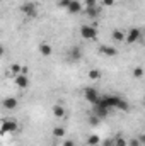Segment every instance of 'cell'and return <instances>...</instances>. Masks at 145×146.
<instances>
[{
    "instance_id": "1",
    "label": "cell",
    "mask_w": 145,
    "mask_h": 146,
    "mask_svg": "<svg viewBox=\"0 0 145 146\" xmlns=\"http://www.w3.org/2000/svg\"><path fill=\"white\" fill-rule=\"evenodd\" d=\"M99 106H103V107H106L109 110H123V112H126L130 109L128 102L119 99V97H116V95H104V97H101Z\"/></svg>"
},
{
    "instance_id": "2",
    "label": "cell",
    "mask_w": 145,
    "mask_h": 146,
    "mask_svg": "<svg viewBox=\"0 0 145 146\" xmlns=\"http://www.w3.org/2000/svg\"><path fill=\"white\" fill-rule=\"evenodd\" d=\"M80 36H82V39H87V41L96 39L97 37V24H84L80 27Z\"/></svg>"
},
{
    "instance_id": "3",
    "label": "cell",
    "mask_w": 145,
    "mask_h": 146,
    "mask_svg": "<svg viewBox=\"0 0 145 146\" xmlns=\"http://www.w3.org/2000/svg\"><path fill=\"white\" fill-rule=\"evenodd\" d=\"M84 97H85V100H87L89 104H92V106L99 104V100H101V95L97 94V90H96L94 87H85V88H84Z\"/></svg>"
},
{
    "instance_id": "4",
    "label": "cell",
    "mask_w": 145,
    "mask_h": 146,
    "mask_svg": "<svg viewBox=\"0 0 145 146\" xmlns=\"http://www.w3.org/2000/svg\"><path fill=\"white\" fill-rule=\"evenodd\" d=\"M21 12H22L28 19H34V17L38 15L36 3H33V2H26V3H22V5H21Z\"/></svg>"
},
{
    "instance_id": "5",
    "label": "cell",
    "mask_w": 145,
    "mask_h": 146,
    "mask_svg": "<svg viewBox=\"0 0 145 146\" xmlns=\"http://www.w3.org/2000/svg\"><path fill=\"white\" fill-rule=\"evenodd\" d=\"M17 129V121L15 119H3L2 121V134L14 133Z\"/></svg>"
},
{
    "instance_id": "6",
    "label": "cell",
    "mask_w": 145,
    "mask_h": 146,
    "mask_svg": "<svg viewBox=\"0 0 145 146\" xmlns=\"http://www.w3.org/2000/svg\"><path fill=\"white\" fill-rule=\"evenodd\" d=\"M99 53H101V54H104V56H109V58H113V56H116V54H118V49H116L114 46L101 44V46H99Z\"/></svg>"
},
{
    "instance_id": "7",
    "label": "cell",
    "mask_w": 145,
    "mask_h": 146,
    "mask_svg": "<svg viewBox=\"0 0 145 146\" xmlns=\"http://www.w3.org/2000/svg\"><path fill=\"white\" fill-rule=\"evenodd\" d=\"M14 83L19 88H28L29 87V78H28V75H17V76H14Z\"/></svg>"
},
{
    "instance_id": "8",
    "label": "cell",
    "mask_w": 145,
    "mask_h": 146,
    "mask_svg": "<svg viewBox=\"0 0 145 146\" xmlns=\"http://www.w3.org/2000/svg\"><path fill=\"white\" fill-rule=\"evenodd\" d=\"M138 37H140V29L133 27V29H130V31L126 33V41H125V42L133 44V42H137V41H138Z\"/></svg>"
},
{
    "instance_id": "9",
    "label": "cell",
    "mask_w": 145,
    "mask_h": 146,
    "mask_svg": "<svg viewBox=\"0 0 145 146\" xmlns=\"http://www.w3.org/2000/svg\"><path fill=\"white\" fill-rule=\"evenodd\" d=\"M67 10H68V14H79V12H82V3L79 0H72Z\"/></svg>"
},
{
    "instance_id": "10",
    "label": "cell",
    "mask_w": 145,
    "mask_h": 146,
    "mask_svg": "<svg viewBox=\"0 0 145 146\" xmlns=\"http://www.w3.org/2000/svg\"><path fill=\"white\" fill-rule=\"evenodd\" d=\"M113 39H114L116 42H125V41H126V33L121 31V29H114V31H113Z\"/></svg>"
},
{
    "instance_id": "11",
    "label": "cell",
    "mask_w": 145,
    "mask_h": 146,
    "mask_svg": "<svg viewBox=\"0 0 145 146\" xmlns=\"http://www.w3.org/2000/svg\"><path fill=\"white\" fill-rule=\"evenodd\" d=\"M3 107L7 110H14L17 107V100L14 97H7V99H3Z\"/></svg>"
},
{
    "instance_id": "12",
    "label": "cell",
    "mask_w": 145,
    "mask_h": 146,
    "mask_svg": "<svg viewBox=\"0 0 145 146\" xmlns=\"http://www.w3.org/2000/svg\"><path fill=\"white\" fill-rule=\"evenodd\" d=\"M38 49H39V53H41V56H50V54L53 53V49H51V46H50L48 42H41Z\"/></svg>"
},
{
    "instance_id": "13",
    "label": "cell",
    "mask_w": 145,
    "mask_h": 146,
    "mask_svg": "<svg viewBox=\"0 0 145 146\" xmlns=\"http://www.w3.org/2000/svg\"><path fill=\"white\" fill-rule=\"evenodd\" d=\"M80 56H82L80 48H79V46H73L72 49H70V53H68V58H70L72 61H77V60H80Z\"/></svg>"
},
{
    "instance_id": "14",
    "label": "cell",
    "mask_w": 145,
    "mask_h": 146,
    "mask_svg": "<svg viewBox=\"0 0 145 146\" xmlns=\"http://www.w3.org/2000/svg\"><path fill=\"white\" fill-rule=\"evenodd\" d=\"M53 114H55V117H58V119H62V117H65V109L62 107V106H53Z\"/></svg>"
},
{
    "instance_id": "15",
    "label": "cell",
    "mask_w": 145,
    "mask_h": 146,
    "mask_svg": "<svg viewBox=\"0 0 145 146\" xmlns=\"http://www.w3.org/2000/svg\"><path fill=\"white\" fill-rule=\"evenodd\" d=\"M101 143V138L97 136V134H91L89 138H87V145L89 146H97Z\"/></svg>"
},
{
    "instance_id": "16",
    "label": "cell",
    "mask_w": 145,
    "mask_h": 146,
    "mask_svg": "<svg viewBox=\"0 0 145 146\" xmlns=\"http://www.w3.org/2000/svg\"><path fill=\"white\" fill-rule=\"evenodd\" d=\"M85 14H87L89 17L96 19V17L99 15V7H89V9H85Z\"/></svg>"
},
{
    "instance_id": "17",
    "label": "cell",
    "mask_w": 145,
    "mask_h": 146,
    "mask_svg": "<svg viewBox=\"0 0 145 146\" xmlns=\"http://www.w3.org/2000/svg\"><path fill=\"white\" fill-rule=\"evenodd\" d=\"M53 136H55V138H63V136H65V127H62V126L53 127Z\"/></svg>"
},
{
    "instance_id": "18",
    "label": "cell",
    "mask_w": 145,
    "mask_h": 146,
    "mask_svg": "<svg viewBox=\"0 0 145 146\" xmlns=\"http://www.w3.org/2000/svg\"><path fill=\"white\" fill-rule=\"evenodd\" d=\"M10 72L14 73V76H17V75H21V73H22V66H21V65H17V63H14V65L10 66Z\"/></svg>"
},
{
    "instance_id": "19",
    "label": "cell",
    "mask_w": 145,
    "mask_h": 146,
    "mask_svg": "<svg viewBox=\"0 0 145 146\" xmlns=\"http://www.w3.org/2000/svg\"><path fill=\"white\" fill-rule=\"evenodd\" d=\"M99 121H101V117H97L96 114H91V115H89V124H91V126H97Z\"/></svg>"
},
{
    "instance_id": "20",
    "label": "cell",
    "mask_w": 145,
    "mask_h": 146,
    "mask_svg": "<svg viewBox=\"0 0 145 146\" xmlns=\"http://www.w3.org/2000/svg\"><path fill=\"white\" fill-rule=\"evenodd\" d=\"M89 78H91V80H99V78H101V72H99V70H91V72H89Z\"/></svg>"
},
{
    "instance_id": "21",
    "label": "cell",
    "mask_w": 145,
    "mask_h": 146,
    "mask_svg": "<svg viewBox=\"0 0 145 146\" xmlns=\"http://www.w3.org/2000/svg\"><path fill=\"white\" fill-rule=\"evenodd\" d=\"M114 146H128V141L125 138H114Z\"/></svg>"
},
{
    "instance_id": "22",
    "label": "cell",
    "mask_w": 145,
    "mask_h": 146,
    "mask_svg": "<svg viewBox=\"0 0 145 146\" xmlns=\"http://www.w3.org/2000/svg\"><path fill=\"white\" fill-rule=\"evenodd\" d=\"M133 76H135V78H142V76H144V68H142V66L133 68Z\"/></svg>"
},
{
    "instance_id": "23",
    "label": "cell",
    "mask_w": 145,
    "mask_h": 146,
    "mask_svg": "<svg viewBox=\"0 0 145 146\" xmlns=\"http://www.w3.org/2000/svg\"><path fill=\"white\" fill-rule=\"evenodd\" d=\"M84 7L89 9V7H97V0H85L84 2Z\"/></svg>"
},
{
    "instance_id": "24",
    "label": "cell",
    "mask_w": 145,
    "mask_h": 146,
    "mask_svg": "<svg viewBox=\"0 0 145 146\" xmlns=\"http://www.w3.org/2000/svg\"><path fill=\"white\" fill-rule=\"evenodd\" d=\"M70 2H72V0H60V2H58V7H62V9H68Z\"/></svg>"
},
{
    "instance_id": "25",
    "label": "cell",
    "mask_w": 145,
    "mask_h": 146,
    "mask_svg": "<svg viewBox=\"0 0 145 146\" xmlns=\"http://www.w3.org/2000/svg\"><path fill=\"white\" fill-rule=\"evenodd\" d=\"M142 143H140V139H130L128 141V146H140Z\"/></svg>"
},
{
    "instance_id": "26",
    "label": "cell",
    "mask_w": 145,
    "mask_h": 146,
    "mask_svg": "<svg viewBox=\"0 0 145 146\" xmlns=\"http://www.w3.org/2000/svg\"><path fill=\"white\" fill-rule=\"evenodd\" d=\"M103 5H106V7H113V5H114V0H103Z\"/></svg>"
},
{
    "instance_id": "27",
    "label": "cell",
    "mask_w": 145,
    "mask_h": 146,
    "mask_svg": "<svg viewBox=\"0 0 145 146\" xmlns=\"http://www.w3.org/2000/svg\"><path fill=\"white\" fill-rule=\"evenodd\" d=\"M103 146H114V139H106L103 143Z\"/></svg>"
},
{
    "instance_id": "28",
    "label": "cell",
    "mask_w": 145,
    "mask_h": 146,
    "mask_svg": "<svg viewBox=\"0 0 145 146\" xmlns=\"http://www.w3.org/2000/svg\"><path fill=\"white\" fill-rule=\"evenodd\" d=\"M63 146H75V143L72 139H68V141H63Z\"/></svg>"
},
{
    "instance_id": "29",
    "label": "cell",
    "mask_w": 145,
    "mask_h": 146,
    "mask_svg": "<svg viewBox=\"0 0 145 146\" xmlns=\"http://www.w3.org/2000/svg\"><path fill=\"white\" fill-rule=\"evenodd\" d=\"M28 73H29V68L28 66H22V73L21 75H28Z\"/></svg>"
},
{
    "instance_id": "30",
    "label": "cell",
    "mask_w": 145,
    "mask_h": 146,
    "mask_svg": "<svg viewBox=\"0 0 145 146\" xmlns=\"http://www.w3.org/2000/svg\"><path fill=\"white\" fill-rule=\"evenodd\" d=\"M138 139H140V143H145V133L140 136V138H138Z\"/></svg>"
},
{
    "instance_id": "31",
    "label": "cell",
    "mask_w": 145,
    "mask_h": 146,
    "mask_svg": "<svg viewBox=\"0 0 145 146\" xmlns=\"http://www.w3.org/2000/svg\"><path fill=\"white\" fill-rule=\"evenodd\" d=\"M144 107H145V99H144Z\"/></svg>"
}]
</instances>
